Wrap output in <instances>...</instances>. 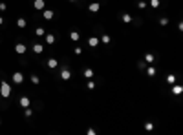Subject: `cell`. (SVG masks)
<instances>
[{
    "instance_id": "1",
    "label": "cell",
    "mask_w": 183,
    "mask_h": 135,
    "mask_svg": "<svg viewBox=\"0 0 183 135\" xmlns=\"http://www.w3.org/2000/svg\"><path fill=\"white\" fill-rule=\"evenodd\" d=\"M0 95L2 97H9L11 95V86H9L7 80H2L0 82Z\"/></svg>"
},
{
    "instance_id": "2",
    "label": "cell",
    "mask_w": 183,
    "mask_h": 135,
    "mask_svg": "<svg viewBox=\"0 0 183 135\" xmlns=\"http://www.w3.org/2000/svg\"><path fill=\"white\" fill-rule=\"evenodd\" d=\"M11 80H13L15 84H22V82H24V75H22L20 71H15V73L11 75Z\"/></svg>"
},
{
    "instance_id": "3",
    "label": "cell",
    "mask_w": 183,
    "mask_h": 135,
    "mask_svg": "<svg viewBox=\"0 0 183 135\" xmlns=\"http://www.w3.org/2000/svg\"><path fill=\"white\" fill-rule=\"evenodd\" d=\"M61 79H62V80H70V79H72V73H70L68 68H64V69L61 71Z\"/></svg>"
},
{
    "instance_id": "4",
    "label": "cell",
    "mask_w": 183,
    "mask_h": 135,
    "mask_svg": "<svg viewBox=\"0 0 183 135\" xmlns=\"http://www.w3.org/2000/svg\"><path fill=\"white\" fill-rule=\"evenodd\" d=\"M33 7L38 9V11H42V9L46 7V2H44V0H35V2H33Z\"/></svg>"
},
{
    "instance_id": "5",
    "label": "cell",
    "mask_w": 183,
    "mask_h": 135,
    "mask_svg": "<svg viewBox=\"0 0 183 135\" xmlns=\"http://www.w3.org/2000/svg\"><path fill=\"white\" fill-rule=\"evenodd\" d=\"M15 51H17L18 55H24V53H26V46H24L22 42H18V44L15 46Z\"/></svg>"
},
{
    "instance_id": "6",
    "label": "cell",
    "mask_w": 183,
    "mask_h": 135,
    "mask_svg": "<svg viewBox=\"0 0 183 135\" xmlns=\"http://www.w3.org/2000/svg\"><path fill=\"white\" fill-rule=\"evenodd\" d=\"M20 106H22V108H28V106H29V104H31V102H29V99H28V97H26V95H24V97H20Z\"/></svg>"
},
{
    "instance_id": "7",
    "label": "cell",
    "mask_w": 183,
    "mask_h": 135,
    "mask_svg": "<svg viewBox=\"0 0 183 135\" xmlns=\"http://www.w3.org/2000/svg\"><path fill=\"white\" fill-rule=\"evenodd\" d=\"M42 51H44V46H42V44H35V46H33V53L40 55Z\"/></svg>"
},
{
    "instance_id": "8",
    "label": "cell",
    "mask_w": 183,
    "mask_h": 135,
    "mask_svg": "<svg viewBox=\"0 0 183 135\" xmlns=\"http://www.w3.org/2000/svg\"><path fill=\"white\" fill-rule=\"evenodd\" d=\"M57 66H59L57 59H50V60H48V68H50V69H55Z\"/></svg>"
},
{
    "instance_id": "9",
    "label": "cell",
    "mask_w": 183,
    "mask_h": 135,
    "mask_svg": "<svg viewBox=\"0 0 183 135\" xmlns=\"http://www.w3.org/2000/svg\"><path fill=\"white\" fill-rule=\"evenodd\" d=\"M88 9H90L92 13H97V11H99V4H97V2H93V4H90V6H88Z\"/></svg>"
},
{
    "instance_id": "10",
    "label": "cell",
    "mask_w": 183,
    "mask_h": 135,
    "mask_svg": "<svg viewBox=\"0 0 183 135\" xmlns=\"http://www.w3.org/2000/svg\"><path fill=\"white\" fill-rule=\"evenodd\" d=\"M44 18H46V20H51V18H53V11H51V9H44Z\"/></svg>"
},
{
    "instance_id": "11",
    "label": "cell",
    "mask_w": 183,
    "mask_h": 135,
    "mask_svg": "<svg viewBox=\"0 0 183 135\" xmlns=\"http://www.w3.org/2000/svg\"><path fill=\"white\" fill-rule=\"evenodd\" d=\"M88 44H90V46H92V48H95V46H97V44H99V38H97V37H92V38H90V40H88Z\"/></svg>"
},
{
    "instance_id": "12",
    "label": "cell",
    "mask_w": 183,
    "mask_h": 135,
    "mask_svg": "<svg viewBox=\"0 0 183 135\" xmlns=\"http://www.w3.org/2000/svg\"><path fill=\"white\" fill-rule=\"evenodd\" d=\"M181 91H183L181 86H174V84H172V93H174V95H180Z\"/></svg>"
},
{
    "instance_id": "13",
    "label": "cell",
    "mask_w": 183,
    "mask_h": 135,
    "mask_svg": "<svg viewBox=\"0 0 183 135\" xmlns=\"http://www.w3.org/2000/svg\"><path fill=\"white\" fill-rule=\"evenodd\" d=\"M17 26H18L20 29H24V28H26V18H18V20H17Z\"/></svg>"
},
{
    "instance_id": "14",
    "label": "cell",
    "mask_w": 183,
    "mask_h": 135,
    "mask_svg": "<svg viewBox=\"0 0 183 135\" xmlns=\"http://www.w3.org/2000/svg\"><path fill=\"white\" fill-rule=\"evenodd\" d=\"M44 37H46L48 44H55V35H44Z\"/></svg>"
},
{
    "instance_id": "15",
    "label": "cell",
    "mask_w": 183,
    "mask_h": 135,
    "mask_svg": "<svg viewBox=\"0 0 183 135\" xmlns=\"http://www.w3.org/2000/svg\"><path fill=\"white\" fill-rule=\"evenodd\" d=\"M123 22H125V24H130V22H132V17H130L128 13H125V15H123Z\"/></svg>"
},
{
    "instance_id": "16",
    "label": "cell",
    "mask_w": 183,
    "mask_h": 135,
    "mask_svg": "<svg viewBox=\"0 0 183 135\" xmlns=\"http://www.w3.org/2000/svg\"><path fill=\"white\" fill-rule=\"evenodd\" d=\"M84 77H86V79H92V77H93V71H92L90 68H86V69H84Z\"/></svg>"
},
{
    "instance_id": "17",
    "label": "cell",
    "mask_w": 183,
    "mask_h": 135,
    "mask_svg": "<svg viewBox=\"0 0 183 135\" xmlns=\"http://www.w3.org/2000/svg\"><path fill=\"white\" fill-rule=\"evenodd\" d=\"M35 35H37V37H44V35H46V31H44L42 28H37V29H35Z\"/></svg>"
},
{
    "instance_id": "18",
    "label": "cell",
    "mask_w": 183,
    "mask_h": 135,
    "mask_svg": "<svg viewBox=\"0 0 183 135\" xmlns=\"http://www.w3.org/2000/svg\"><path fill=\"white\" fill-rule=\"evenodd\" d=\"M146 73H148V77H154V75H156V68L150 66L148 69H146Z\"/></svg>"
},
{
    "instance_id": "19",
    "label": "cell",
    "mask_w": 183,
    "mask_h": 135,
    "mask_svg": "<svg viewBox=\"0 0 183 135\" xmlns=\"http://www.w3.org/2000/svg\"><path fill=\"white\" fill-rule=\"evenodd\" d=\"M70 38H72V40H79V38H81V35L77 33V31H72V33H70Z\"/></svg>"
},
{
    "instance_id": "20",
    "label": "cell",
    "mask_w": 183,
    "mask_h": 135,
    "mask_svg": "<svg viewBox=\"0 0 183 135\" xmlns=\"http://www.w3.org/2000/svg\"><path fill=\"white\" fill-rule=\"evenodd\" d=\"M167 82H169V84L172 86V84L176 82V77H174V75H169V77H167Z\"/></svg>"
},
{
    "instance_id": "21",
    "label": "cell",
    "mask_w": 183,
    "mask_h": 135,
    "mask_svg": "<svg viewBox=\"0 0 183 135\" xmlns=\"http://www.w3.org/2000/svg\"><path fill=\"white\" fill-rule=\"evenodd\" d=\"M31 82H33V84H40V79H38V77H37V75H31Z\"/></svg>"
},
{
    "instance_id": "22",
    "label": "cell",
    "mask_w": 183,
    "mask_h": 135,
    "mask_svg": "<svg viewBox=\"0 0 183 135\" xmlns=\"http://www.w3.org/2000/svg\"><path fill=\"white\" fill-rule=\"evenodd\" d=\"M31 113H33V111L29 110V106H28V108H24V115H26V117H31Z\"/></svg>"
},
{
    "instance_id": "23",
    "label": "cell",
    "mask_w": 183,
    "mask_h": 135,
    "mask_svg": "<svg viewBox=\"0 0 183 135\" xmlns=\"http://www.w3.org/2000/svg\"><path fill=\"white\" fill-rule=\"evenodd\" d=\"M150 6L157 9V7H159V0H150Z\"/></svg>"
},
{
    "instance_id": "24",
    "label": "cell",
    "mask_w": 183,
    "mask_h": 135,
    "mask_svg": "<svg viewBox=\"0 0 183 135\" xmlns=\"http://www.w3.org/2000/svg\"><path fill=\"white\" fill-rule=\"evenodd\" d=\"M101 40H103L105 44H108V42H110V40H112V38H110L108 35H103V38H101Z\"/></svg>"
},
{
    "instance_id": "25",
    "label": "cell",
    "mask_w": 183,
    "mask_h": 135,
    "mask_svg": "<svg viewBox=\"0 0 183 135\" xmlns=\"http://www.w3.org/2000/svg\"><path fill=\"white\" fill-rule=\"evenodd\" d=\"M73 53H75V55H81V53H82V48H79V46H77V48L73 49Z\"/></svg>"
},
{
    "instance_id": "26",
    "label": "cell",
    "mask_w": 183,
    "mask_h": 135,
    "mask_svg": "<svg viewBox=\"0 0 183 135\" xmlns=\"http://www.w3.org/2000/svg\"><path fill=\"white\" fill-rule=\"evenodd\" d=\"M159 24H161V26H167V24H169V18H161Z\"/></svg>"
},
{
    "instance_id": "27",
    "label": "cell",
    "mask_w": 183,
    "mask_h": 135,
    "mask_svg": "<svg viewBox=\"0 0 183 135\" xmlns=\"http://www.w3.org/2000/svg\"><path fill=\"white\" fill-rule=\"evenodd\" d=\"M7 9V4H4V2H0V11H6Z\"/></svg>"
},
{
    "instance_id": "28",
    "label": "cell",
    "mask_w": 183,
    "mask_h": 135,
    "mask_svg": "<svg viewBox=\"0 0 183 135\" xmlns=\"http://www.w3.org/2000/svg\"><path fill=\"white\" fill-rule=\"evenodd\" d=\"M145 60H146V62H154V57H152V55H146Z\"/></svg>"
},
{
    "instance_id": "29",
    "label": "cell",
    "mask_w": 183,
    "mask_h": 135,
    "mask_svg": "<svg viewBox=\"0 0 183 135\" xmlns=\"http://www.w3.org/2000/svg\"><path fill=\"white\" fill-rule=\"evenodd\" d=\"M152 128H154V124H152V122H146V124H145V130H152Z\"/></svg>"
},
{
    "instance_id": "30",
    "label": "cell",
    "mask_w": 183,
    "mask_h": 135,
    "mask_svg": "<svg viewBox=\"0 0 183 135\" xmlns=\"http://www.w3.org/2000/svg\"><path fill=\"white\" fill-rule=\"evenodd\" d=\"M93 88H95V82L90 80V82H88V90H93Z\"/></svg>"
},
{
    "instance_id": "31",
    "label": "cell",
    "mask_w": 183,
    "mask_h": 135,
    "mask_svg": "<svg viewBox=\"0 0 183 135\" xmlns=\"http://www.w3.org/2000/svg\"><path fill=\"white\" fill-rule=\"evenodd\" d=\"M137 7H139V9H145L146 4H145V2H139V4H137Z\"/></svg>"
},
{
    "instance_id": "32",
    "label": "cell",
    "mask_w": 183,
    "mask_h": 135,
    "mask_svg": "<svg viewBox=\"0 0 183 135\" xmlns=\"http://www.w3.org/2000/svg\"><path fill=\"white\" fill-rule=\"evenodd\" d=\"M2 24H4V18H2V17H0V26H2Z\"/></svg>"
},
{
    "instance_id": "33",
    "label": "cell",
    "mask_w": 183,
    "mask_h": 135,
    "mask_svg": "<svg viewBox=\"0 0 183 135\" xmlns=\"http://www.w3.org/2000/svg\"><path fill=\"white\" fill-rule=\"evenodd\" d=\"M70 2H75V0H70Z\"/></svg>"
},
{
    "instance_id": "34",
    "label": "cell",
    "mask_w": 183,
    "mask_h": 135,
    "mask_svg": "<svg viewBox=\"0 0 183 135\" xmlns=\"http://www.w3.org/2000/svg\"><path fill=\"white\" fill-rule=\"evenodd\" d=\"M0 124H2V121H0Z\"/></svg>"
}]
</instances>
